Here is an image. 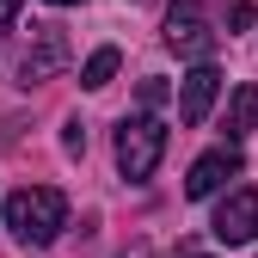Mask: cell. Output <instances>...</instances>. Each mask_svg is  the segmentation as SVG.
<instances>
[{"label": "cell", "mask_w": 258, "mask_h": 258, "mask_svg": "<svg viewBox=\"0 0 258 258\" xmlns=\"http://www.w3.org/2000/svg\"><path fill=\"white\" fill-rule=\"evenodd\" d=\"M258 129V86H240L228 99V142H246Z\"/></svg>", "instance_id": "8"}, {"label": "cell", "mask_w": 258, "mask_h": 258, "mask_svg": "<svg viewBox=\"0 0 258 258\" xmlns=\"http://www.w3.org/2000/svg\"><path fill=\"white\" fill-rule=\"evenodd\" d=\"M0 215H7V228H13L19 246H49L61 228H68V197H61L55 184H25V190L7 197Z\"/></svg>", "instance_id": "1"}, {"label": "cell", "mask_w": 258, "mask_h": 258, "mask_svg": "<svg viewBox=\"0 0 258 258\" xmlns=\"http://www.w3.org/2000/svg\"><path fill=\"white\" fill-rule=\"evenodd\" d=\"M61 148H68V154H86V129H80V123H68V136H61Z\"/></svg>", "instance_id": "11"}, {"label": "cell", "mask_w": 258, "mask_h": 258, "mask_svg": "<svg viewBox=\"0 0 258 258\" xmlns=\"http://www.w3.org/2000/svg\"><path fill=\"white\" fill-rule=\"evenodd\" d=\"M49 7H80V0H49Z\"/></svg>", "instance_id": "13"}, {"label": "cell", "mask_w": 258, "mask_h": 258, "mask_svg": "<svg viewBox=\"0 0 258 258\" xmlns=\"http://www.w3.org/2000/svg\"><path fill=\"white\" fill-rule=\"evenodd\" d=\"M117 61H123V55H117L111 43H105V49H92V55H86V68H80V86H92V92H99V86H111Z\"/></svg>", "instance_id": "9"}, {"label": "cell", "mask_w": 258, "mask_h": 258, "mask_svg": "<svg viewBox=\"0 0 258 258\" xmlns=\"http://www.w3.org/2000/svg\"><path fill=\"white\" fill-rule=\"evenodd\" d=\"M160 160H166V123L160 117H129L117 129V172L129 184H142V178H154Z\"/></svg>", "instance_id": "2"}, {"label": "cell", "mask_w": 258, "mask_h": 258, "mask_svg": "<svg viewBox=\"0 0 258 258\" xmlns=\"http://www.w3.org/2000/svg\"><path fill=\"white\" fill-rule=\"evenodd\" d=\"M142 105H148V111L166 105V80H142Z\"/></svg>", "instance_id": "10"}, {"label": "cell", "mask_w": 258, "mask_h": 258, "mask_svg": "<svg viewBox=\"0 0 258 258\" xmlns=\"http://www.w3.org/2000/svg\"><path fill=\"white\" fill-rule=\"evenodd\" d=\"M215 92H221L215 61H197V68L184 74V86H178V123H203L209 105H215Z\"/></svg>", "instance_id": "6"}, {"label": "cell", "mask_w": 258, "mask_h": 258, "mask_svg": "<svg viewBox=\"0 0 258 258\" xmlns=\"http://www.w3.org/2000/svg\"><path fill=\"white\" fill-rule=\"evenodd\" d=\"M19 7H25V0H0V31H7V25L19 19Z\"/></svg>", "instance_id": "12"}, {"label": "cell", "mask_w": 258, "mask_h": 258, "mask_svg": "<svg viewBox=\"0 0 258 258\" xmlns=\"http://www.w3.org/2000/svg\"><path fill=\"white\" fill-rule=\"evenodd\" d=\"M228 178H240V142H228V148H209L203 160H197V166H190V178H184V197H215V190L221 184H228Z\"/></svg>", "instance_id": "5"}, {"label": "cell", "mask_w": 258, "mask_h": 258, "mask_svg": "<svg viewBox=\"0 0 258 258\" xmlns=\"http://www.w3.org/2000/svg\"><path fill=\"white\" fill-rule=\"evenodd\" d=\"M166 49H178L184 61H209L215 55V31H209L203 0H172L166 7Z\"/></svg>", "instance_id": "3"}, {"label": "cell", "mask_w": 258, "mask_h": 258, "mask_svg": "<svg viewBox=\"0 0 258 258\" xmlns=\"http://www.w3.org/2000/svg\"><path fill=\"white\" fill-rule=\"evenodd\" d=\"M209 228H215V240H221V246H246V240H258V190H252V184L228 190Z\"/></svg>", "instance_id": "4"}, {"label": "cell", "mask_w": 258, "mask_h": 258, "mask_svg": "<svg viewBox=\"0 0 258 258\" xmlns=\"http://www.w3.org/2000/svg\"><path fill=\"white\" fill-rule=\"evenodd\" d=\"M61 61H68V37H61L55 25H43V31H37V43H31V55L19 61V80H25V86H37V80H49V74L61 68Z\"/></svg>", "instance_id": "7"}]
</instances>
